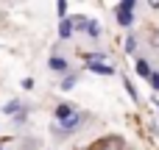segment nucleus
<instances>
[{
  "instance_id": "1",
  "label": "nucleus",
  "mask_w": 159,
  "mask_h": 150,
  "mask_svg": "<svg viewBox=\"0 0 159 150\" xmlns=\"http://www.w3.org/2000/svg\"><path fill=\"white\" fill-rule=\"evenodd\" d=\"M98 150H120V136H106L98 145Z\"/></svg>"
},
{
  "instance_id": "2",
  "label": "nucleus",
  "mask_w": 159,
  "mask_h": 150,
  "mask_svg": "<svg viewBox=\"0 0 159 150\" xmlns=\"http://www.w3.org/2000/svg\"><path fill=\"white\" fill-rule=\"evenodd\" d=\"M117 22H120V25H131V22H134V17H131V8H123V6H117Z\"/></svg>"
},
{
  "instance_id": "3",
  "label": "nucleus",
  "mask_w": 159,
  "mask_h": 150,
  "mask_svg": "<svg viewBox=\"0 0 159 150\" xmlns=\"http://www.w3.org/2000/svg\"><path fill=\"white\" fill-rule=\"evenodd\" d=\"M89 70H92V72H101V75H112V72H115L112 67H106V64H101V61H89Z\"/></svg>"
},
{
  "instance_id": "4",
  "label": "nucleus",
  "mask_w": 159,
  "mask_h": 150,
  "mask_svg": "<svg viewBox=\"0 0 159 150\" xmlns=\"http://www.w3.org/2000/svg\"><path fill=\"white\" fill-rule=\"evenodd\" d=\"M134 70H137V75H140V78H148V75H151V67H148V61H145V58H140V61L134 64Z\"/></svg>"
},
{
  "instance_id": "5",
  "label": "nucleus",
  "mask_w": 159,
  "mask_h": 150,
  "mask_svg": "<svg viewBox=\"0 0 159 150\" xmlns=\"http://www.w3.org/2000/svg\"><path fill=\"white\" fill-rule=\"evenodd\" d=\"M50 70L64 72V70H67V61H64V58H59V56H53V58H50Z\"/></svg>"
},
{
  "instance_id": "6",
  "label": "nucleus",
  "mask_w": 159,
  "mask_h": 150,
  "mask_svg": "<svg viewBox=\"0 0 159 150\" xmlns=\"http://www.w3.org/2000/svg\"><path fill=\"white\" fill-rule=\"evenodd\" d=\"M75 125H78V114H75V111H73L67 120H61V128H64V131H73Z\"/></svg>"
},
{
  "instance_id": "7",
  "label": "nucleus",
  "mask_w": 159,
  "mask_h": 150,
  "mask_svg": "<svg viewBox=\"0 0 159 150\" xmlns=\"http://www.w3.org/2000/svg\"><path fill=\"white\" fill-rule=\"evenodd\" d=\"M70 33H73V25H70V19H61V25H59V36H61V39H67Z\"/></svg>"
},
{
  "instance_id": "8",
  "label": "nucleus",
  "mask_w": 159,
  "mask_h": 150,
  "mask_svg": "<svg viewBox=\"0 0 159 150\" xmlns=\"http://www.w3.org/2000/svg\"><path fill=\"white\" fill-rule=\"evenodd\" d=\"M70 114H73V106H64V103H61V106L56 109V117H59V120H67Z\"/></svg>"
},
{
  "instance_id": "9",
  "label": "nucleus",
  "mask_w": 159,
  "mask_h": 150,
  "mask_svg": "<svg viewBox=\"0 0 159 150\" xmlns=\"http://www.w3.org/2000/svg\"><path fill=\"white\" fill-rule=\"evenodd\" d=\"M87 31H89V36H98L101 33V25L98 22H87Z\"/></svg>"
},
{
  "instance_id": "10",
  "label": "nucleus",
  "mask_w": 159,
  "mask_h": 150,
  "mask_svg": "<svg viewBox=\"0 0 159 150\" xmlns=\"http://www.w3.org/2000/svg\"><path fill=\"white\" fill-rule=\"evenodd\" d=\"M3 111H6V114H17V111H20V103H17V100H11V103H8Z\"/></svg>"
},
{
  "instance_id": "11",
  "label": "nucleus",
  "mask_w": 159,
  "mask_h": 150,
  "mask_svg": "<svg viewBox=\"0 0 159 150\" xmlns=\"http://www.w3.org/2000/svg\"><path fill=\"white\" fill-rule=\"evenodd\" d=\"M87 22H89L87 17H75V22H70V25H73V28H87Z\"/></svg>"
},
{
  "instance_id": "12",
  "label": "nucleus",
  "mask_w": 159,
  "mask_h": 150,
  "mask_svg": "<svg viewBox=\"0 0 159 150\" xmlns=\"http://www.w3.org/2000/svg\"><path fill=\"white\" fill-rule=\"evenodd\" d=\"M73 86H75V75H67L64 84H61V89H73Z\"/></svg>"
},
{
  "instance_id": "13",
  "label": "nucleus",
  "mask_w": 159,
  "mask_h": 150,
  "mask_svg": "<svg viewBox=\"0 0 159 150\" xmlns=\"http://www.w3.org/2000/svg\"><path fill=\"white\" fill-rule=\"evenodd\" d=\"M148 81H151V86L159 92V72H151V75H148Z\"/></svg>"
}]
</instances>
